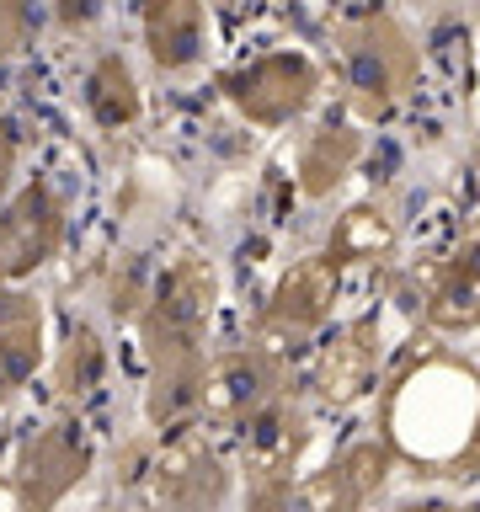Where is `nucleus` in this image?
<instances>
[]
</instances>
